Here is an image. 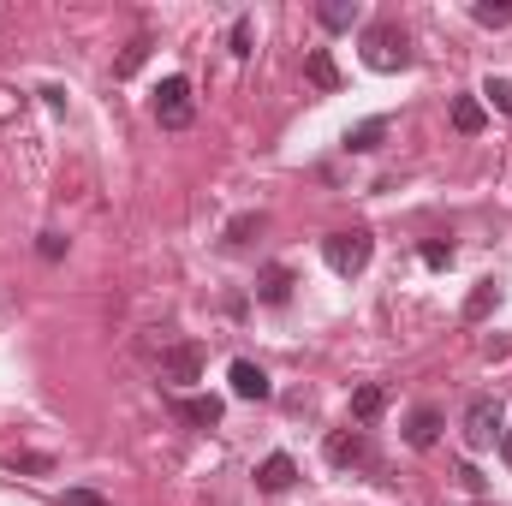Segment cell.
Here are the masks:
<instances>
[{
    "label": "cell",
    "mask_w": 512,
    "mask_h": 506,
    "mask_svg": "<svg viewBox=\"0 0 512 506\" xmlns=\"http://www.w3.org/2000/svg\"><path fill=\"white\" fill-rule=\"evenodd\" d=\"M364 60H370V72H405L411 66V36L399 24H370L364 30Z\"/></svg>",
    "instance_id": "1"
},
{
    "label": "cell",
    "mask_w": 512,
    "mask_h": 506,
    "mask_svg": "<svg viewBox=\"0 0 512 506\" xmlns=\"http://www.w3.org/2000/svg\"><path fill=\"white\" fill-rule=\"evenodd\" d=\"M322 256H328V268H334V274H346V280H352V274H364V268H370L376 239H370L364 227H352V233H328V239H322Z\"/></svg>",
    "instance_id": "2"
},
{
    "label": "cell",
    "mask_w": 512,
    "mask_h": 506,
    "mask_svg": "<svg viewBox=\"0 0 512 506\" xmlns=\"http://www.w3.org/2000/svg\"><path fill=\"white\" fill-rule=\"evenodd\" d=\"M155 120L167 131H185L197 120V102H191V78H161L155 84Z\"/></svg>",
    "instance_id": "3"
},
{
    "label": "cell",
    "mask_w": 512,
    "mask_h": 506,
    "mask_svg": "<svg viewBox=\"0 0 512 506\" xmlns=\"http://www.w3.org/2000/svg\"><path fill=\"white\" fill-rule=\"evenodd\" d=\"M501 435H507L501 405H495L489 393H483V399H471V405H465V447H471V453H483V447H495Z\"/></svg>",
    "instance_id": "4"
},
{
    "label": "cell",
    "mask_w": 512,
    "mask_h": 506,
    "mask_svg": "<svg viewBox=\"0 0 512 506\" xmlns=\"http://www.w3.org/2000/svg\"><path fill=\"white\" fill-rule=\"evenodd\" d=\"M197 376H203V346H197V340H173V346L161 352V381H167V387H191Z\"/></svg>",
    "instance_id": "5"
},
{
    "label": "cell",
    "mask_w": 512,
    "mask_h": 506,
    "mask_svg": "<svg viewBox=\"0 0 512 506\" xmlns=\"http://www.w3.org/2000/svg\"><path fill=\"white\" fill-rule=\"evenodd\" d=\"M322 453H328V465L352 471V465H364V459H370V435H364V429H334Z\"/></svg>",
    "instance_id": "6"
},
{
    "label": "cell",
    "mask_w": 512,
    "mask_h": 506,
    "mask_svg": "<svg viewBox=\"0 0 512 506\" xmlns=\"http://www.w3.org/2000/svg\"><path fill=\"white\" fill-rule=\"evenodd\" d=\"M292 483H298V465H292L286 453H268V459L256 465V489H262V495H280V489H292Z\"/></svg>",
    "instance_id": "7"
},
{
    "label": "cell",
    "mask_w": 512,
    "mask_h": 506,
    "mask_svg": "<svg viewBox=\"0 0 512 506\" xmlns=\"http://www.w3.org/2000/svg\"><path fill=\"white\" fill-rule=\"evenodd\" d=\"M173 411H179V417H185V423H197V429H215V423H221V411H227V405H221V399H215V393H191V399H173Z\"/></svg>",
    "instance_id": "8"
},
{
    "label": "cell",
    "mask_w": 512,
    "mask_h": 506,
    "mask_svg": "<svg viewBox=\"0 0 512 506\" xmlns=\"http://www.w3.org/2000/svg\"><path fill=\"white\" fill-rule=\"evenodd\" d=\"M405 441H411L417 453H423V447H435V441H441V411H435V405H417V411H411V423H405Z\"/></svg>",
    "instance_id": "9"
},
{
    "label": "cell",
    "mask_w": 512,
    "mask_h": 506,
    "mask_svg": "<svg viewBox=\"0 0 512 506\" xmlns=\"http://www.w3.org/2000/svg\"><path fill=\"white\" fill-rule=\"evenodd\" d=\"M292 286H298V280H292V268H280V262H274V268H262L256 298H262V304H286V298H292Z\"/></svg>",
    "instance_id": "10"
},
{
    "label": "cell",
    "mask_w": 512,
    "mask_h": 506,
    "mask_svg": "<svg viewBox=\"0 0 512 506\" xmlns=\"http://www.w3.org/2000/svg\"><path fill=\"white\" fill-rule=\"evenodd\" d=\"M304 78H310L316 90H340V66H334V54H328V48H310V60H304Z\"/></svg>",
    "instance_id": "11"
},
{
    "label": "cell",
    "mask_w": 512,
    "mask_h": 506,
    "mask_svg": "<svg viewBox=\"0 0 512 506\" xmlns=\"http://www.w3.org/2000/svg\"><path fill=\"white\" fill-rule=\"evenodd\" d=\"M233 393H239V399H268V376L256 370L251 358H239V364H233Z\"/></svg>",
    "instance_id": "12"
},
{
    "label": "cell",
    "mask_w": 512,
    "mask_h": 506,
    "mask_svg": "<svg viewBox=\"0 0 512 506\" xmlns=\"http://www.w3.org/2000/svg\"><path fill=\"white\" fill-rule=\"evenodd\" d=\"M316 18H322V30H352L364 12H358V0H322V6H316Z\"/></svg>",
    "instance_id": "13"
},
{
    "label": "cell",
    "mask_w": 512,
    "mask_h": 506,
    "mask_svg": "<svg viewBox=\"0 0 512 506\" xmlns=\"http://www.w3.org/2000/svg\"><path fill=\"white\" fill-rule=\"evenodd\" d=\"M495 304H501V280H477V292L465 298V322H483Z\"/></svg>",
    "instance_id": "14"
},
{
    "label": "cell",
    "mask_w": 512,
    "mask_h": 506,
    "mask_svg": "<svg viewBox=\"0 0 512 506\" xmlns=\"http://www.w3.org/2000/svg\"><path fill=\"white\" fill-rule=\"evenodd\" d=\"M382 137H387V120H364V126L346 131V149L352 155H370V149H382Z\"/></svg>",
    "instance_id": "15"
},
{
    "label": "cell",
    "mask_w": 512,
    "mask_h": 506,
    "mask_svg": "<svg viewBox=\"0 0 512 506\" xmlns=\"http://www.w3.org/2000/svg\"><path fill=\"white\" fill-rule=\"evenodd\" d=\"M382 411H387V393H382V387H376V381L352 393V417H358V423H376Z\"/></svg>",
    "instance_id": "16"
},
{
    "label": "cell",
    "mask_w": 512,
    "mask_h": 506,
    "mask_svg": "<svg viewBox=\"0 0 512 506\" xmlns=\"http://www.w3.org/2000/svg\"><path fill=\"white\" fill-rule=\"evenodd\" d=\"M453 126L465 131V137H477V131L489 126V114H483V102H477V96H459V102H453Z\"/></svg>",
    "instance_id": "17"
},
{
    "label": "cell",
    "mask_w": 512,
    "mask_h": 506,
    "mask_svg": "<svg viewBox=\"0 0 512 506\" xmlns=\"http://www.w3.org/2000/svg\"><path fill=\"white\" fill-rule=\"evenodd\" d=\"M227 48H233V60H251V54H256V24L245 18V12L233 18V30H227Z\"/></svg>",
    "instance_id": "18"
},
{
    "label": "cell",
    "mask_w": 512,
    "mask_h": 506,
    "mask_svg": "<svg viewBox=\"0 0 512 506\" xmlns=\"http://www.w3.org/2000/svg\"><path fill=\"white\" fill-rule=\"evenodd\" d=\"M143 60H149V36H137V42H131L126 54H120V66H114V78H131V72H137Z\"/></svg>",
    "instance_id": "19"
},
{
    "label": "cell",
    "mask_w": 512,
    "mask_h": 506,
    "mask_svg": "<svg viewBox=\"0 0 512 506\" xmlns=\"http://www.w3.org/2000/svg\"><path fill=\"white\" fill-rule=\"evenodd\" d=\"M256 233H262V215H239V221L227 227V245H251Z\"/></svg>",
    "instance_id": "20"
},
{
    "label": "cell",
    "mask_w": 512,
    "mask_h": 506,
    "mask_svg": "<svg viewBox=\"0 0 512 506\" xmlns=\"http://www.w3.org/2000/svg\"><path fill=\"white\" fill-rule=\"evenodd\" d=\"M483 96H489V102L512 120V78H489V84H483Z\"/></svg>",
    "instance_id": "21"
},
{
    "label": "cell",
    "mask_w": 512,
    "mask_h": 506,
    "mask_svg": "<svg viewBox=\"0 0 512 506\" xmlns=\"http://www.w3.org/2000/svg\"><path fill=\"white\" fill-rule=\"evenodd\" d=\"M471 18H477V24H512V6H495V0H477V6H471Z\"/></svg>",
    "instance_id": "22"
},
{
    "label": "cell",
    "mask_w": 512,
    "mask_h": 506,
    "mask_svg": "<svg viewBox=\"0 0 512 506\" xmlns=\"http://www.w3.org/2000/svg\"><path fill=\"white\" fill-rule=\"evenodd\" d=\"M12 471H36V477H42V471H54V459H48V453H18Z\"/></svg>",
    "instance_id": "23"
},
{
    "label": "cell",
    "mask_w": 512,
    "mask_h": 506,
    "mask_svg": "<svg viewBox=\"0 0 512 506\" xmlns=\"http://www.w3.org/2000/svg\"><path fill=\"white\" fill-rule=\"evenodd\" d=\"M423 262H429V268H447V262H453V245H441V239H429V245H423Z\"/></svg>",
    "instance_id": "24"
},
{
    "label": "cell",
    "mask_w": 512,
    "mask_h": 506,
    "mask_svg": "<svg viewBox=\"0 0 512 506\" xmlns=\"http://www.w3.org/2000/svg\"><path fill=\"white\" fill-rule=\"evenodd\" d=\"M36 251L48 256V262H60V256H66V239H60V233H42V239H36Z\"/></svg>",
    "instance_id": "25"
},
{
    "label": "cell",
    "mask_w": 512,
    "mask_h": 506,
    "mask_svg": "<svg viewBox=\"0 0 512 506\" xmlns=\"http://www.w3.org/2000/svg\"><path fill=\"white\" fill-rule=\"evenodd\" d=\"M66 506H108L96 489H66Z\"/></svg>",
    "instance_id": "26"
},
{
    "label": "cell",
    "mask_w": 512,
    "mask_h": 506,
    "mask_svg": "<svg viewBox=\"0 0 512 506\" xmlns=\"http://www.w3.org/2000/svg\"><path fill=\"white\" fill-rule=\"evenodd\" d=\"M501 453H507V465H512V429H507V435H501Z\"/></svg>",
    "instance_id": "27"
}]
</instances>
